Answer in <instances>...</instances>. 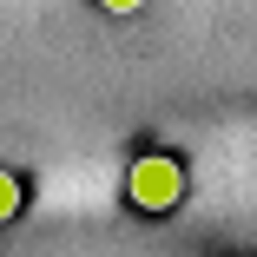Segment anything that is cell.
Here are the masks:
<instances>
[{
    "label": "cell",
    "mask_w": 257,
    "mask_h": 257,
    "mask_svg": "<svg viewBox=\"0 0 257 257\" xmlns=\"http://www.w3.org/2000/svg\"><path fill=\"white\" fill-rule=\"evenodd\" d=\"M20 204H27L20 172H7V165H0V224H14V218H20Z\"/></svg>",
    "instance_id": "2"
},
{
    "label": "cell",
    "mask_w": 257,
    "mask_h": 257,
    "mask_svg": "<svg viewBox=\"0 0 257 257\" xmlns=\"http://www.w3.org/2000/svg\"><path fill=\"white\" fill-rule=\"evenodd\" d=\"M99 7H106V14H139L145 0H99Z\"/></svg>",
    "instance_id": "3"
},
{
    "label": "cell",
    "mask_w": 257,
    "mask_h": 257,
    "mask_svg": "<svg viewBox=\"0 0 257 257\" xmlns=\"http://www.w3.org/2000/svg\"><path fill=\"white\" fill-rule=\"evenodd\" d=\"M125 198L139 204V211H172V204L185 198V165L172 159V152H145V159H132Z\"/></svg>",
    "instance_id": "1"
}]
</instances>
